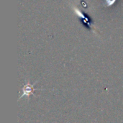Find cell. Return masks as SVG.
I'll return each mask as SVG.
<instances>
[{"instance_id":"obj_1","label":"cell","mask_w":123,"mask_h":123,"mask_svg":"<svg viewBox=\"0 0 123 123\" xmlns=\"http://www.w3.org/2000/svg\"><path fill=\"white\" fill-rule=\"evenodd\" d=\"M34 85H31L29 82L27 84H26L24 87L22 88V97H24V96H30V94H32V92H34V88H33Z\"/></svg>"},{"instance_id":"obj_2","label":"cell","mask_w":123,"mask_h":123,"mask_svg":"<svg viewBox=\"0 0 123 123\" xmlns=\"http://www.w3.org/2000/svg\"><path fill=\"white\" fill-rule=\"evenodd\" d=\"M116 0H105V6H112L115 3Z\"/></svg>"}]
</instances>
